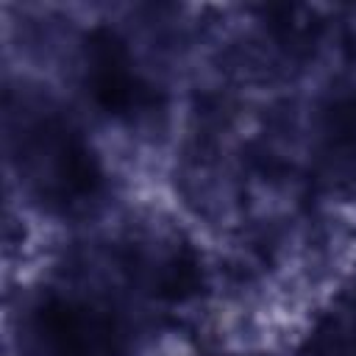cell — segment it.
<instances>
[{
  "label": "cell",
  "mask_w": 356,
  "mask_h": 356,
  "mask_svg": "<svg viewBox=\"0 0 356 356\" xmlns=\"http://www.w3.org/2000/svg\"><path fill=\"white\" fill-rule=\"evenodd\" d=\"M86 75L95 103L108 114H128L142 97L125 42L111 28H95L86 39Z\"/></svg>",
  "instance_id": "obj_3"
},
{
  "label": "cell",
  "mask_w": 356,
  "mask_h": 356,
  "mask_svg": "<svg viewBox=\"0 0 356 356\" xmlns=\"http://www.w3.org/2000/svg\"><path fill=\"white\" fill-rule=\"evenodd\" d=\"M39 334L53 356H117L120 331L114 320L86 303L50 300L39 312Z\"/></svg>",
  "instance_id": "obj_2"
},
{
  "label": "cell",
  "mask_w": 356,
  "mask_h": 356,
  "mask_svg": "<svg viewBox=\"0 0 356 356\" xmlns=\"http://www.w3.org/2000/svg\"><path fill=\"white\" fill-rule=\"evenodd\" d=\"M22 161L33 170L36 181L47 189H56L61 197L92 195L100 172L92 150L58 122H36L22 139Z\"/></svg>",
  "instance_id": "obj_1"
}]
</instances>
